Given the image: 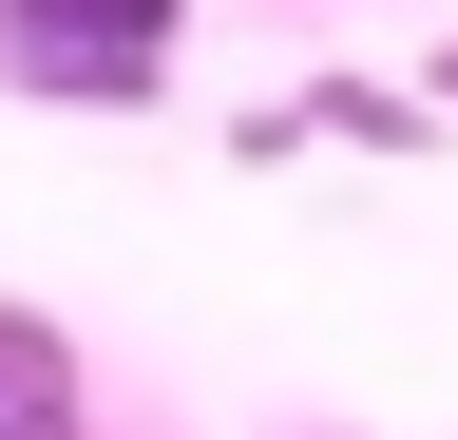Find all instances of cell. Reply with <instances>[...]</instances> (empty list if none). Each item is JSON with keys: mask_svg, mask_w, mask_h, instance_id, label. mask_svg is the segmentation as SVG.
Returning <instances> with one entry per match:
<instances>
[{"mask_svg": "<svg viewBox=\"0 0 458 440\" xmlns=\"http://www.w3.org/2000/svg\"><path fill=\"white\" fill-rule=\"evenodd\" d=\"M191 58V0H0V96L20 116H153Z\"/></svg>", "mask_w": 458, "mask_h": 440, "instance_id": "obj_1", "label": "cell"}, {"mask_svg": "<svg viewBox=\"0 0 458 440\" xmlns=\"http://www.w3.org/2000/svg\"><path fill=\"white\" fill-rule=\"evenodd\" d=\"M0 440H96V364H77V325L0 288Z\"/></svg>", "mask_w": 458, "mask_h": 440, "instance_id": "obj_2", "label": "cell"}, {"mask_svg": "<svg viewBox=\"0 0 458 440\" xmlns=\"http://www.w3.org/2000/svg\"><path fill=\"white\" fill-rule=\"evenodd\" d=\"M420 96H439V116H458V39H439V58H420Z\"/></svg>", "mask_w": 458, "mask_h": 440, "instance_id": "obj_3", "label": "cell"}]
</instances>
